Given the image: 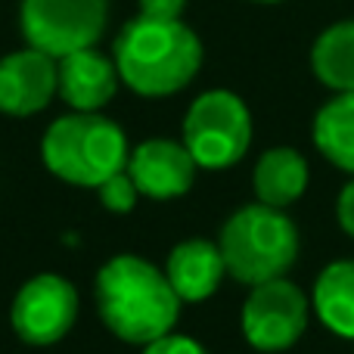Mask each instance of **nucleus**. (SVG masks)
I'll list each match as a JSON object with an SVG mask.
<instances>
[{"label": "nucleus", "instance_id": "obj_11", "mask_svg": "<svg viewBox=\"0 0 354 354\" xmlns=\"http://www.w3.org/2000/svg\"><path fill=\"white\" fill-rule=\"evenodd\" d=\"M59 62V97L75 112H97L115 97L118 91V68L115 59H106L93 47L75 50Z\"/></svg>", "mask_w": 354, "mask_h": 354}, {"label": "nucleus", "instance_id": "obj_1", "mask_svg": "<svg viewBox=\"0 0 354 354\" xmlns=\"http://www.w3.org/2000/svg\"><path fill=\"white\" fill-rule=\"evenodd\" d=\"M93 292L106 330L128 345H149L174 333L183 305L165 270L131 252L109 258L97 270Z\"/></svg>", "mask_w": 354, "mask_h": 354}, {"label": "nucleus", "instance_id": "obj_13", "mask_svg": "<svg viewBox=\"0 0 354 354\" xmlns=\"http://www.w3.org/2000/svg\"><path fill=\"white\" fill-rule=\"evenodd\" d=\"M308 162L299 149L292 147H274L258 159L252 171V187H255L258 202L270 208H286L299 202L308 189Z\"/></svg>", "mask_w": 354, "mask_h": 354}, {"label": "nucleus", "instance_id": "obj_20", "mask_svg": "<svg viewBox=\"0 0 354 354\" xmlns=\"http://www.w3.org/2000/svg\"><path fill=\"white\" fill-rule=\"evenodd\" d=\"M336 218H339V227L354 239V174H351V180L342 187V193H339Z\"/></svg>", "mask_w": 354, "mask_h": 354}, {"label": "nucleus", "instance_id": "obj_16", "mask_svg": "<svg viewBox=\"0 0 354 354\" xmlns=\"http://www.w3.org/2000/svg\"><path fill=\"white\" fill-rule=\"evenodd\" d=\"M314 147L330 165L354 174V93H336L314 115Z\"/></svg>", "mask_w": 354, "mask_h": 354}, {"label": "nucleus", "instance_id": "obj_15", "mask_svg": "<svg viewBox=\"0 0 354 354\" xmlns=\"http://www.w3.org/2000/svg\"><path fill=\"white\" fill-rule=\"evenodd\" d=\"M311 68L333 93H354V19L320 31L311 47Z\"/></svg>", "mask_w": 354, "mask_h": 354}, {"label": "nucleus", "instance_id": "obj_19", "mask_svg": "<svg viewBox=\"0 0 354 354\" xmlns=\"http://www.w3.org/2000/svg\"><path fill=\"white\" fill-rule=\"evenodd\" d=\"M140 3V16L149 19H180L187 0H137Z\"/></svg>", "mask_w": 354, "mask_h": 354}, {"label": "nucleus", "instance_id": "obj_17", "mask_svg": "<svg viewBox=\"0 0 354 354\" xmlns=\"http://www.w3.org/2000/svg\"><path fill=\"white\" fill-rule=\"evenodd\" d=\"M97 193H100V202H103V208H106V212H112V214L134 212L137 199H140V189H137V183L131 180L128 171L112 174L109 180L100 183Z\"/></svg>", "mask_w": 354, "mask_h": 354}, {"label": "nucleus", "instance_id": "obj_21", "mask_svg": "<svg viewBox=\"0 0 354 354\" xmlns=\"http://www.w3.org/2000/svg\"><path fill=\"white\" fill-rule=\"evenodd\" d=\"M252 3H283V0H252Z\"/></svg>", "mask_w": 354, "mask_h": 354}, {"label": "nucleus", "instance_id": "obj_10", "mask_svg": "<svg viewBox=\"0 0 354 354\" xmlns=\"http://www.w3.org/2000/svg\"><path fill=\"white\" fill-rule=\"evenodd\" d=\"M196 159L189 156V149L177 140H165L156 137L147 140L128 156L131 180L137 183L140 196L149 199H177V196L189 193L196 183Z\"/></svg>", "mask_w": 354, "mask_h": 354}, {"label": "nucleus", "instance_id": "obj_5", "mask_svg": "<svg viewBox=\"0 0 354 354\" xmlns=\"http://www.w3.org/2000/svg\"><path fill=\"white\" fill-rule=\"evenodd\" d=\"M252 143L249 106L233 91H205L183 118V147L199 168L224 171L236 165Z\"/></svg>", "mask_w": 354, "mask_h": 354}, {"label": "nucleus", "instance_id": "obj_6", "mask_svg": "<svg viewBox=\"0 0 354 354\" xmlns=\"http://www.w3.org/2000/svg\"><path fill=\"white\" fill-rule=\"evenodd\" d=\"M109 0H22V35L28 47L53 59L87 50L100 41Z\"/></svg>", "mask_w": 354, "mask_h": 354}, {"label": "nucleus", "instance_id": "obj_12", "mask_svg": "<svg viewBox=\"0 0 354 354\" xmlns=\"http://www.w3.org/2000/svg\"><path fill=\"white\" fill-rule=\"evenodd\" d=\"M165 277L180 301H205L218 292L227 277V264L218 243L208 239H183L168 252Z\"/></svg>", "mask_w": 354, "mask_h": 354}, {"label": "nucleus", "instance_id": "obj_8", "mask_svg": "<svg viewBox=\"0 0 354 354\" xmlns=\"http://www.w3.org/2000/svg\"><path fill=\"white\" fill-rule=\"evenodd\" d=\"M78 320V292L59 274H37L16 292L10 324L22 342L56 345Z\"/></svg>", "mask_w": 354, "mask_h": 354}, {"label": "nucleus", "instance_id": "obj_9", "mask_svg": "<svg viewBox=\"0 0 354 354\" xmlns=\"http://www.w3.org/2000/svg\"><path fill=\"white\" fill-rule=\"evenodd\" d=\"M59 93V62L35 47L16 50L0 59V112L37 115Z\"/></svg>", "mask_w": 354, "mask_h": 354}, {"label": "nucleus", "instance_id": "obj_18", "mask_svg": "<svg viewBox=\"0 0 354 354\" xmlns=\"http://www.w3.org/2000/svg\"><path fill=\"white\" fill-rule=\"evenodd\" d=\"M143 354H208L205 345H199L196 339L180 336V333H168V336L156 339V342L143 345Z\"/></svg>", "mask_w": 354, "mask_h": 354}, {"label": "nucleus", "instance_id": "obj_4", "mask_svg": "<svg viewBox=\"0 0 354 354\" xmlns=\"http://www.w3.org/2000/svg\"><path fill=\"white\" fill-rule=\"evenodd\" d=\"M128 137L100 112H72L56 118L41 140L47 171L75 187L97 189L112 174L128 168Z\"/></svg>", "mask_w": 354, "mask_h": 354}, {"label": "nucleus", "instance_id": "obj_3", "mask_svg": "<svg viewBox=\"0 0 354 354\" xmlns=\"http://www.w3.org/2000/svg\"><path fill=\"white\" fill-rule=\"evenodd\" d=\"M218 249L224 255L227 274L252 289L258 283L280 280L292 270L299 258V227L283 208L255 202L236 208L224 221Z\"/></svg>", "mask_w": 354, "mask_h": 354}, {"label": "nucleus", "instance_id": "obj_7", "mask_svg": "<svg viewBox=\"0 0 354 354\" xmlns=\"http://www.w3.org/2000/svg\"><path fill=\"white\" fill-rule=\"evenodd\" d=\"M245 342L255 351H286L308 326V295L292 280H268L252 286L239 317Z\"/></svg>", "mask_w": 354, "mask_h": 354}, {"label": "nucleus", "instance_id": "obj_2", "mask_svg": "<svg viewBox=\"0 0 354 354\" xmlns=\"http://www.w3.org/2000/svg\"><path fill=\"white\" fill-rule=\"evenodd\" d=\"M118 78L140 97H171L196 78L202 66V41L180 19L137 16L115 37Z\"/></svg>", "mask_w": 354, "mask_h": 354}, {"label": "nucleus", "instance_id": "obj_14", "mask_svg": "<svg viewBox=\"0 0 354 354\" xmlns=\"http://www.w3.org/2000/svg\"><path fill=\"white\" fill-rule=\"evenodd\" d=\"M311 308L326 330L354 342V258H339L320 270L314 280Z\"/></svg>", "mask_w": 354, "mask_h": 354}]
</instances>
